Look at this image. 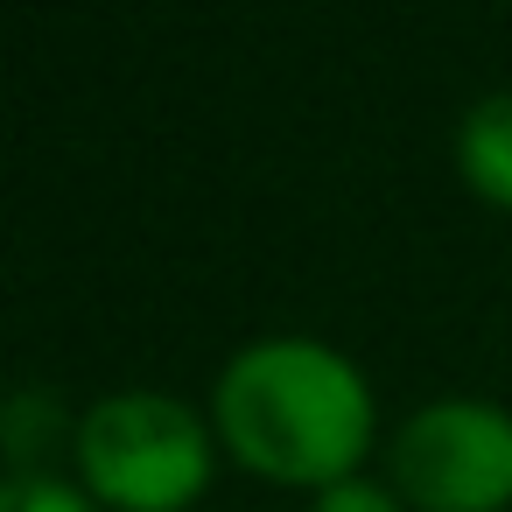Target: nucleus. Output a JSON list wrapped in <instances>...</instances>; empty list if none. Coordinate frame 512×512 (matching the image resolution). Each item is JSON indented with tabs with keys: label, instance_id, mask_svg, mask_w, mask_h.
I'll use <instances>...</instances> for the list:
<instances>
[{
	"label": "nucleus",
	"instance_id": "1",
	"mask_svg": "<svg viewBox=\"0 0 512 512\" xmlns=\"http://www.w3.org/2000/svg\"><path fill=\"white\" fill-rule=\"evenodd\" d=\"M211 428L246 470L323 491L337 477H358L379 435V407H372L365 372L337 344L274 330V337L239 344L218 365Z\"/></svg>",
	"mask_w": 512,
	"mask_h": 512
},
{
	"label": "nucleus",
	"instance_id": "2",
	"mask_svg": "<svg viewBox=\"0 0 512 512\" xmlns=\"http://www.w3.org/2000/svg\"><path fill=\"white\" fill-rule=\"evenodd\" d=\"M78 484L106 512H183L204 498L218 463V428L162 386L99 393L71 428Z\"/></svg>",
	"mask_w": 512,
	"mask_h": 512
},
{
	"label": "nucleus",
	"instance_id": "3",
	"mask_svg": "<svg viewBox=\"0 0 512 512\" xmlns=\"http://www.w3.org/2000/svg\"><path fill=\"white\" fill-rule=\"evenodd\" d=\"M386 484L407 512H505L512 505V414L477 393L421 400L386 435Z\"/></svg>",
	"mask_w": 512,
	"mask_h": 512
},
{
	"label": "nucleus",
	"instance_id": "4",
	"mask_svg": "<svg viewBox=\"0 0 512 512\" xmlns=\"http://www.w3.org/2000/svg\"><path fill=\"white\" fill-rule=\"evenodd\" d=\"M456 169L484 204L512 211V92H484L456 127Z\"/></svg>",
	"mask_w": 512,
	"mask_h": 512
},
{
	"label": "nucleus",
	"instance_id": "5",
	"mask_svg": "<svg viewBox=\"0 0 512 512\" xmlns=\"http://www.w3.org/2000/svg\"><path fill=\"white\" fill-rule=\"evenodd\" d=\"M0 512H106L85 484L50 477V470H15L0 477Z\"/></svg>",
	"mask_w": 512,
	"mask_h": 512
},
{
	"label": "nucleus",
	"instance_id": "6",
	"mask_svg": "<svg viewBox=\"0 0 512 512\" xmlns=\"http://www.w3.org/2000/svg\"><path fill=\"white\" fill-rule=\"evenodd\" d=\"M309 512H407V498L379 477H337L309 498Z\"/></svg>",
	"mask_w": 512,
	"mask_h": 512
}]
</instances>
